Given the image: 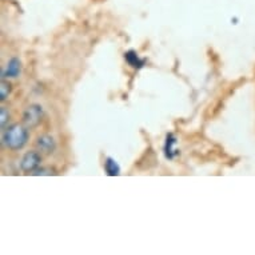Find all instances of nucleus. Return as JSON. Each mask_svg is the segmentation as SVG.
<instances>
[{"label": "nucleus", "mask_w": 255, "mask_h": 255, "mask_svg": "<svg viewBox=\"0 0 255 255\" xmlns=\"http://www.w3.org/2000/svg\"><path fill=\"white\" fill-rule=\"evenodd\" d=\"M9 92H11V84L3 79L1 80V87H0V101H5L8 98Z\"/></svg>", "instance_id": "obj_9"}, {"label": "nucleus", "mask_w": 255, "mask_h": 255, "mask_svg": "<svg viewBox=\"0 0 255 255\" xmlns=\"http://www.w3.org/2000/svg\"><path fill=\"white\" fill-rule=\"evenodd\" d=\"M21 71V63L20 60L17 58H12L7 64V68H5V71L1 72V78H17V76L20 75Z\"/></svg>", "instance_id": "obj_5"}, {"label": "nucleus", "mask_w": 255, "mask_h": 255, "mask_svg": "<svg viewBox=\"0 0 255 255\" xmlns=\"http://www.w3.org/2000/svg\"><path fill=\"white\" fill-rule=\"evenodd\" d=\"M126 62L130 64L131 67L134 68H142L144 66V60L143 59H139L138 54L135 51H127L125 54Z\"/></svg>", "instance_id": "obj_6"}, {"label": "nucleus", "mask_w": 255, "mask_h": 255, "mask_svg": "<svg viewBox=\"0 0 255 255\" xmlns=\"http://www.w3.org/2000/svg\"><path fill=\"white\" fill-rule=\"evenodd\" d=\"M27 142H28V128L25 126H9L3 134V144L9 150H21Z\"/></svg>", "instance_id": "obj_1"}, {"label": "nucleus", "mask_w": 255, "mask_h": 255, "mask_svg": "<svg viewBox=\"0 0 255 255\" xmlns=\"http://www.w3.org/2000/svg\"><path fill=\"white\" fill-rule=\"evenodd\" d=\"M176 139L172 134L167 135V140H166V146H164V151H166V158L172 159L178 154V150L175 148Z\"/></svg>", "instance_id": "obj_7"}, {"label": "nucleus", "mask_w": 255, "mask_h": 255, "mask_svg": "<svg viewBox=\"0 0 255 255\" xmlns=\"http://www.w3.org/2000/svg\"><path fill=\"white\" fill-rule=\"evenodd\" d=\"M34 175H55V171L52 168H36L35 172H32Z\"/></svg>", "instance_id": "obj_11"}, {"label": "nucleus", "mask_w": 255, "mask_h": 255, "mask_svg": "<svg viewBox=\"0 0 255 255\" xmlns=\"http://www.w3.org/2000/svg\"><path fill=\"white\" fill-rule=\"evenodd\" d=\"M0 119H1V122H0L1 128H4L5 123H7L9 119V113H8V110L5 109V107H1V110H0Z\"/></svg>", "instance_id": "obj_10"}, {"label": "nucleus", "mask_w": 255, "mask_h": 255, "mask_svg": "<svg viewBox=\"0 0 255 255\" xmlns=\"http://www.w3.org/2000/svg\"><path fill=\"white\" fill-rule=\"evenodd\" d=\"M42 162V156L36 151H28L27 154L21 158L20 160V168L24 172L35 171L36 168H39Z\"/></svg>", "instance_id": "obj_3"}, {"label": "nucleus", "mask_w": 255, "mask_h": 255, "mask_svg": "<svg viewBox=\"0 0 255 255\" xmlns=\"http://www.w3.org/2000/svg\"><path fill=\"white\" fill-rule=\"evenodd\" d=\"M36 146L40 151L46 152V154H52L56 148V143L50 135H42L39 136L38 140H36Z\"/></svg>", "instance_id": "obj_4"}, {"label": "nucleus", "mask_w": 255, "mask_h": 255, "mask_svg": "<svg viewBox=\"0 0 255 255\" xmlns=\"http://www.w3.org/2000/svg\"><path fill=\"white\" fill-rule=\"evenodd\" d=\"M43 109L40 105H29L23 114V125L27 128H35L43 119Z\"/></svg>", "instance_id": "obj_2"}, {"label": "nucleus", "mask_w": 255, "mask_h": 255, "mask_svg": "<svg viewBox=\"0 0 255 255\" xmlns=\"http://www.w3.org/2000/svg\"><path fill=\"white\" fill-rule=\"evenodd\" d=\"M105 170L107 172V175L117 176L121 174V167L117 163V160L113 158H107L105 162Z\"/></svg>", "instance_id": "obj_8"}]
</instances>
